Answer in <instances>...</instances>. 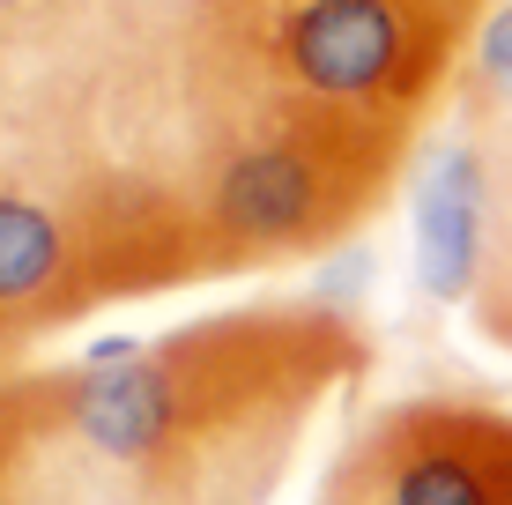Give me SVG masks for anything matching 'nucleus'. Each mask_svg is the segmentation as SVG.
<instances>
[{
    "label": "nucleus",
    "instance_id": "nucleus-7",
    "mask_svg": "<svg viewBox=\"0 0 512 505\" xmlns=\"http://www.w3.org/2000/svg\"><path fill=\"white\" fill-rule=\"evenodd\" d=\"M15 8H23V0H0V23H8V15H15Z\"/></svg>",
    "mask_w": 512,
    "mask_h": 505
},
{
    "label": "nucleus",
    "instance_id": "nucleus-5",
    "mask_svg": "<svg viewBox=\"0 0 512 505\" xmlns=\"http://www.w3.org/2000/svg\"><path fill=\"white\" fill-rule=\"evenodd\" d=\"M475 67H483L490 97L512 112V0H498V8L475 23Z\"/></svg>",
    "mask_w": 512,
    "mask_h": 505
},
{
    "label": "nucleus",
    "instance_id": "nucleus-4",
    "mask_svg": "<svg viewBox=\"0 0 512 505\" xmlns=\"http://www.w3.org/2000/svg\"><path fill=\"white\" fill-rule=\"evenodd\" d=\"M409 268L431 305H461L483 275V156L468 134H453L416 179Z\"/></svg>",
    "mask_w": 512,
    "mask_h": 505
},
{
    "label": "nucleus",
    "instance_id": "nucleus-1",
    "mask_svg": "<svg viewBox=\"0 0 512 505\" xmlns=\"http://www.w3.org/2000/svg\"><path fill=\"white\" fill-rule=\"evenodd\" d=\"M201 164L179 186L201 268H260V260L327 253L386 201L416 119L327 112V104L231 97L193 82Z\"/></svg>",
    "mask_w": 512,
    "mask_h": 505
},
{
    "label": "nucleus",
    "instance_id": "nucleus-6",
    "mask_svg": "<svg viewBox=\"0 0 512 505\" xmlns=\"http://www.w3.org/2000/svg\"><path fill=\"white\" fill-rule=\"evenodd\" d=\"M438 15H453V23H483L490 15V0H431Z\"/></svg>",
    "mask_w": 512,
    "mask_h": 505
},
{
    "label": "nucleus",
    "instance_id": "nucleus-3",
    "mask_svg": "<svg viewBox=\"0 0 512 505\" xmlns=\"http://www.w3.org/2000/svg\"><path fill=\"white\" fill-rule=\"evenodd\" d=\"M320 505H512V416L409 402L334 461Z\"/></svg>",
    "mask_w": 512,
    "mask_h": 505
},
{
    "label": "nucleus",
    "instance_id": "nucleus-2",
    "mask_svg": "<svg viewBox=\"0 0 512 505\" xmlns=\"http://www.w3.org/2000/svg\"><path fill=\"white\" fill-rule=\"evenodd\" d=\"M468 23L431 0H193L186 75L231 97L423 119Z\"/></svg>",
    "mask_w": 512,
    "mask_h": 505
}]
</instances>
